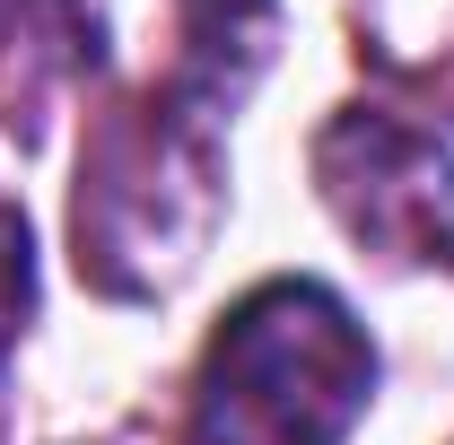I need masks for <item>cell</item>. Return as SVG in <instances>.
<instances>
[{"mask_svg": "<svg viewBox=\"0 0 454 445\" xmlns=\"http://www.w3.org/2000/svg\"><path fill=\"white\" fill-rule=\"evenodd\" d=\"M376 402V340L324 279H262L192 376L201 445H340Z\"/></svg>", "mask_w": 454, "mask_h": 445, "instance_id": "6da1fadb", "label": "cell"}, {"mask_svg": "<svg viewBox=\"0 0 454 445\" xmlns=\"http://www.w3.org/2000/svg\"><path fill=\"white\" fill-rule=\"evenodd\" d=\"M227 201V131L184 113L158 88L140 105L97 122L79 149V201H70V245L79 279L106 297H158L201 262Z\"/></svg>", "mask_w": 454, "mask_h": 445, "instance_id": "7a4b0ae2", "label": "cell"}, {"mask_svg": "<svg viewBox=\"0 0 454 445\" xmlns=\"http://www.w3.org/2000/svg\"><path fill=\"white\" fill-rule=\"evenodd\" d=\"M315 175L340 227L394 262H454V167L428 131L376 105H349L315 140Z\"/></svg>", "mask_w": 454, "mask_h": 445, "instance_id": "3957f363", "label": "cell"}, {"mask_svg": "<svg viewBox=\"0 0 454 445\" xmlns=\"http://www.w3.org/2000/svg\"><path fill=\"white\" fill-rule=\"evenodd\" d=\"M184 18V53H175L167 97L201 122H219L254 97V79L271 70V44H280V0H175Z\"/></svg>", "mask_w": 454, "mask_h": 445, "instance_id": "277c9868", "label": "cell"}, {"mask_svg": "<svg viewBox=\"0 0 454 445\" xmlns=\"http://www.w3.org/2000/svg\"><path fill=\"white\" fill-rule=\"evenodd\" d=\"M27 315H35V236H27V210L0 201V367L27 332Z\"/></svg>", "mask_w": 454, "mask_h": 445, "instance_id": "5b68a950", "label": "cell"}]
</instances>
